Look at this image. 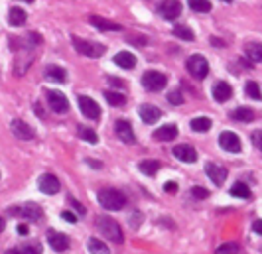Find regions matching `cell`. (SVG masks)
<instances>
[{"mask_svg":"<svg viewBox=\"0 0 262 254\" xmlns=\"http://www.w3.org/2000/svg\"><path fill=\"white\" fill-rule=\"evenodd\" d=\"M97 197H99V203L103 205L106 211H120L126 205V195L116 189H101Z\"/></svg>","mask_w":262,"mask_h":254,"instance_id":"cell-1","label":"cell"},{"mask_svg":"<svg viewBox=\"0 0 262 254\" xmlns=\"http://www.w3.org/2000/svg\"><path fill=\"white\" fill-rule=\"evenodd\" d=\"M97 229L99 233H103V237L114 241V243H122L124 237H122V229L118 227V223L110 217H99L97 219Z\"/></svg>","mask_w":262,"mask_h":254,"instance_id":"cell-2","label":"cell"},{"mask_svg":"<svg viewBox=\"0 0 262 254\" xmlns=\"http://www.w3.org/2000/svg\"><path fill=\"white\" fill-rule=\"evenodd\" d=\"M71 42H73V48L77 53L81 55H87V57H101L105 55L106 48L103 44H97V42H87V40H81L77 36H71Z\"/></svg>","mask_w":262,"mask_h":254,"instance_id":"cell-3","label":"cell"},{"mask_svg":"<svg viewBox=\"0 0 262 254\" xmlns=\"http://www.w3.org/2000/svg\"><path fill=\"white\" fill-rule=\"evenodd\" d=\"M187 71L191 73V77H195L197 81H201V79H205L207 73H209V63H207V59H205L203 55L195 53V55H191V57L187 59Z\"/></svg>","mask_w":262,"mask_h":254,"instance_id":"cell-4","label":"cell"},{"mask_svg":"<svg viewBox=\"0 0 262 254\" xmlns=\"http://www.w3.org/2000/svg\"><path fill=\"white\" fill-rule=\"evenodd\" d=\"M166 83H168V79L160 71H146L142 75V85H144L146 91H154V93L156 91H162L166 87Z\"/></svg>","mask_w":262,"mask_h":254,"instance_id":"cell-5","label":"cell"},{"mask_svg":"<svg viewBox=\"0 0 262 254\" xmlns=\"http://www.w3.org/2000/svg\"><path fill=\"white\" fill-rule=\"evenodd\" d=\"M219 146L225 150V152H231V154H237L241 152V138L235 134V132H231V130H225V132H221V136H219Z\"/></svg>","mask_w":262,"mask_h":254,"instance_id":"cell-6","label":"cell"},{"mask_svg":"<svg viewBox=\"0 0 262 254\" xmlns=\"http://www.w3.org/2000/svg\"><path fill=\"white\" fill-rule=\"evenodd\" d=\"M46 97H48V102L52 106V110H55L57 114H65L69 110V101L63 93L59 91H46Z\"/></svg>","mask_w":262,"mask_h":254,"instance_id":"cell-7","label":"cell"},{"mask_svg":"<svg viewBox=\"0 0 262 254\" xmlns=\"http://www.w3.org/2000/svg\"><path fill=\"white\" fill-rule=\"evenodd\" d=\"M79 108H81V112H83L87 118H91V120H97V118L101 116V106H99V102L95 101V99H91V97L81 95V97H79Z\"/></svg>","mask_w":262,"mask_h":254,"instance_id":"cell-8","label":"cell"},{"mask_svg":"<svg viewBox=\"0 0 262 254\" xmlns=\"http://www.w3.org/2000/svg\"><path fill=\"white\" fill-rule=\"evenodd\" d=\"M158 12L164 20H175L177 16H181V4L177 0H164L158 6Z\"/></svg>","mask_w":262,"mask_h":254,"instance_id":"cell-9","label":"cell"},{"mask_svg":"<svg viewBox=\"0 0 262 254\" xmlns=\"http://www.w3.org/2000/svg\"><path fill=\"white\" fill-rule=\"evenodd\" d=\"M10 213H12V215H20L22 219H28V221H38V219L44 215L42 207L36 203H26V205H22L20 209H12Z\"/></svg>","mask_w":262,"mask_h":254,"instance_id":"cell-10","label":"cell"},{"mask_svg":"<svg viewBox=\"0 0 262 254\" xmlns=\"http://www.w3.org/2000/svg\"><path fill=\"white\" fill-rule=\"evenodd\" d=\"M114 130H116V136H118L124 144H134V142H136V136H134L132 124H130L128 120H116Z\"/></svg>","mask_w":262,"mask_h":254,"instance_id":"cell-11","label":"cell"},{"mask_svg":"<svg viewBox=\"0 0 262 254\" xmlns=\"http://www.w3.org/2000/svg\"><path fill=\"white\" fill-rule=\"evenodd\" d=\"M38 187L44 195H55L59 191V181L57 177L52 175V173H44L40 179H38Z\"/></svg>","mask_w":262,"mask_h":254,"instance_id":"cell-12","label":"cell"},{"mask_svg":"<svg viewBox=\"0 0 262 254\" xmlns=\"http://www.w3.org/2000/svg\"><path fill=\"white\" fill-rule=\"evenodd\" d=\"M48 243L55 253H65L69 249V239L63 235V233H55V231H50L48 233Z\"/></svg>","mask_w":262,"mask_h":254,"instance_id":"cell-13","label":"cell"},{"mask_svg":"<svg viewBox=\"0 0 262 254\" xmlns=\"http://www.w3.org/2000/svg\"><path fill=\"white\" fill-rule=\"evenodd\" d=\"M12 132L20 138V140H32L34 136H36V132H34V128L28 124V122H24V120H14L12 122Z\"/></svg>","mask_w":262,"mask_h":254,"instance_id":"cell-14","label":"cell"},{"mask_svg":"<svg viewBox=\"0 0 262 254\" xmlns=\"http://www.w3.org/2000/svg\"><path fill=\"white\" fill-rule=\"evenodd\" d=\"M174 156H175L177 160L185 162V164H193V162L197 160L195 148L189 146V144H179V146H175V148H174Z\"/></svg>","mask_w":262,"mask_h":254,"instance_id":"cell-15","label":"cell"},{"mask_svg":"<svg viewBox=\"0 0 262 254\" xmlns=\"http://www.w3.org/2000/svg\"><path fill=\"white\" fill-rule=\"evenodd\" d=\"M205 171H207V175H209V179L219 187V185H223L225 183V179H227V169L225 168H221V166H217V164H207L205 166Z\"/></svg>","mask_w":262,"mask_h":254,"instance_id":"cell-16","label":"cell"},{"mask_svg":"<svg viewBox=\"0 0 262 254\" xmlns=\"http://www.w3.org/2000/svg\"><path fill=\"white\" fill-rule=\"evenodd\" d=\"M233 97V87L229 85V83H225V81H219V83H215V87H213V99L217 102H225L229 101Z\"/></svg>","mask_w":262,"mask_h":254,"instance_id":"cell-17","label":"cell"},{"mask_svg":"<svg viewBox=\"0 0 262 254\" xmlns=\"http://www.w3.org/2000/svg\"><path fill=\"white\" fill-rule=\"evenodd\" d=\"M138 114H140V118L146 124H152V122H156L158 118L162 116V110L158 106H154V104H142L140 110H138Z\"/></svg>","mask_w":262,"mask_h":254,"instance_id":"cell-18","label":"cell"},{"mask_svg":"<svg viewBox=\"0 0 262 254\" xmlns=\"http://www.w3.org/2000/svg\"><path fill=\"white\" fill-rule=\"evenodd\" d=\"M154 138H156V140H162V142L175 140V138H177V126H175V124L160 126L158 130H154Z\"/></svg>","mask_w":262,"mask_h":254,"instance_id":"cell-19","label":"cell"},{"mask_svg":"<svg viewBox=\"0 0 262 254\" xmlns=\"http://www.w3.org/2000/svg\"><path fill=\"white\" fill-rule=\"evenodd\" d=\"M114 63L122 69H134L136 67V55L130 51H118L114 55Z\"/></svg>","mask_w":262,"mask_h":254,"instance_id":"cell-20","label":"cell"},{"mask_svg":"<svg viewBox=\"0 0 262 254\" xmlns=\"http://www.w3.org/2000/svg\"><path fill=\"white\" fill-rule=\"evenodd\" d=\"M89 22H91L93 26H97L99 30H105V32H118V30H122L120 24L110 22V20H105V18H101V16H91Z\"/></svg>","mask_w":262,"mask_h":254,"instance_id":"cell-21","label":"cell"},{"mask_svg":"<svg viewBox=\"0 0 262 254\" xmlns=\"http://www.w3.org/2000/svg\"><path fill=\"white\" fill-rule=\"evenodd\" d=\"M26 20H28V14L22 10V8H18V6H14V8H10V12H8V22H10V26H24L26 24Z\"/></svg>","mask_w":262,"mask_h":254,"instance_id":"cell-22","label":"cell"},{"mask_svg":"<svg viewBox=\"0 0 262 254\" xmlns=\"http://www.w3.org/2000/svg\"><path fill=\"white\" fill-rule=\"evenodd\" d=\"M46 79H50L53 83H65V81H67V73H65V69L59 67V65H50V67L46 69Z\"/></svg>","mask_w":262,"mask_h":254,"instance_id":"cell-23","label":"cell"},{"mask_svg":"<svg viewBox=\"0 0 262 254\" xmlns=\"http://www.w3.org/2000/svg\"><path fill=\"white\" fill-rule=\"evenodd\" d=\"M233 118L241 120V122H251L255 118V110L249 106H239L237 110H233Z\"/></svg>","mask_w":262,"mask_h":254,"instance_id":"cell-24","label":"cell"},{"mask_svg":"<svg viewBox=\"0 0 262 254\" xmlns=\"http://www.w3.org/2000/svg\"><path fill=\"white\" fill-rule=\"evenodd\" d=\"M140 171L144 173V175H150V177H154L158 173V169H160V162L156 160H144V162H140Z\"/></svg>","mask_w":262,"mask_h":254,"instance_id":"cell-25","label":"cell"},{"mask_svg":"<svg viewBox=\"0 0 262 254\" xmlns=\"http://www.w3.org/2000/svg\"><path fill=\"white\" fill-rule=\"evenodd\" d=\"M231 195H233V197H239V199H249V197H251L249 185H245L243 181L233 183V187H231Z\"/></svg>","mask_w":262,"mask_h":254,"instance_id":"cell-26","label":"cell"},{"mask_svg":"<svg viewBox=\"0 0 262 254\" xmlns=\"http://www.w3.org/2000/svg\"><path fill=\"white\" fill-rule=\"evenodd\" d=\"M211 126H213V122H211L207 116H199V118H193L191 120V130L193 132H207Z\"/></svg>","mask_w":262,"mask_h":254,"instance_id":"cell-27","label":"cell"},{"mask_svg":"<svg viewBox=\"0 0 262 254\" xmlns=\"http://www.w3.org/2000/svg\"><path fill=\"white\" fill-rule=\"evenodd\" d=\"M89 253L91 254H110V251H108V247H106L103 241L91 239V241H89Z\"/></svg>","mask_w":262,"mask_h":254,"instance_id":"cell-28","label":"cell"},{"mask_svg":"<svg viewBox=\"0 0 262 254\" xmlns=\"http://www.w3.org/2000/svg\"><path fill=\"white\" fill-rule=\"evenodd\" d=\"M174 36H175V38H181V40H185V42H193V40H195V34H193L187 26H175V28H174Z\"/></svg>","mask_w":262,"mask_h":254,"instance_id":"cell-29","label":"cell"},{"mask_svg":"<svg viewBox=\"0 0 262 254\" xmlns=\"http://www.w3.org/2000/svg\"><path fill=\"white\" fill-rule=\"evenodd\" d=\"M79 136H81L85 142H89V144H97V142H99L97 132L91 130V128H87V126H79Z\"/></svg>","mask_w":262,"mask_h":254,"instance_id":"cell-30","label":"cell"},{"mask_svg":"<svg viewBox=\"0 0 262 254\" xmlns=\"http://www.w3.org/2000/svg\"><path fill=\"white\" fill-rule=\"evenodd\" d=\"M189 8H191L193 12L207 14V12H211V2L209 0H189Z\"/></svg>","mask_w":262,"mask_h":254,"instance_id":"cell-31","label":"cell"},{"mask_svg":"<svg viewBox=\"0 0 262 254\" xmlns=\"http://www.w3.org/2000/svg\"><path fill=\"white\" fill-rule=\"evenodd\" d=\"M245 51H247L251 63H261L262 53H261V46H259V44H251V46H247V50Z\"/></svg>","mask_w":262,"mask_h":254,"instance_id":"cell-32","label":"cell"},{"mask_svg":"<svg viewBox=\"0 0 262 254\" xmlns=\"http://www.w3.org/2000/svg\"><path fill=\"white\" fill-rule=\"evenodd\" d=\"M105 99L112 106H122L124 102H126V99H124V95H120V93H114V91H106L105 93Z\"/></svg>","mask_w":262,"mask_h":254,"instance_id":"cell-33","label":"cell"},{"mask_svg":"<svg viewBox=\"0 0 262 254\" xmlns=\"http://www.w3.org/2000/svg\"><path fill=\"white\" fill-rule=\"evenodd\" d=\"M245 89H247V95H249L251 99H255V101H261V89H259L257 81H249V83L245 85Z\"/></svg>","mask_w":262,"mask_h":254,"instance_id":"cell-34","label":"cell"},{"mask_svg":"<svg viewBox=\"0 0 262 254\" xmlns=\"http://www.w3.org/2000/svg\"><path fill=\"white\" fill-rule=\"evenodd\" d=\"M239 253V245L237 243H225V245H221L215 254H237Z\"/></svg>","mask_w":262,"mask_h":254,"instance_id":"cell-35","label":"cell"},{"mask_svg":"<svg viewBox=\"0 0 262 254\" xmlns=\"http://www.w3.org/2000/svg\"><path fill=\"white\" fill-rule=\"evenodd\" d=\"M20 254H42V247L40 245H26L22 249H18Z\"/></svg>","mask_w":262,"mask_h":254,"instance_id":"cell-36","label":"cell"},{"mask_svg":"<svg viewBox=\"0 0 262 254\" xmlns=\"http://www.w3.org/2000/svg\"><path fill=\"white\" fill-rule=\"evenodd\" d=\"M191 193H193V197H197V199H207V197H209V191H207L205 187H197V185L191 189Z\"/></svg>","mask_w":262,"mask_h":254,"instance_id":"cell-37","label":"cell"},{"mask_svg":"<svg viewBox=\"0 0 262 254\" xmlns=\"http://www.w3.org/2000/svg\"><path fill=\"white\" fill-rule=\"evenodd\" d=\"M168 101L172 102V104H181V102H183V97H181L179 91H172V93L168 95Z\"/></svg>","mask_w":262,"mask_h":254,"instance_id":"cell-38","label":"cell"},{"mask_svg":"<svg viewBox=\"0 0 262 254\" xmlns=\"http://www.w3.org/2000/svg\"><path fill=\"white\" fill-rule=\"evenodd\" d=\"M164 191L175 193V191H177V183H175V181H166V183H164Z\"/></svg>","mask_w":262,"mask_h":254,"instance_id":"cell-39","label":"cell"},{"mask_svg":"<svg viewBox=\"0 0 262 254\" xmlns=\"http://www.w3.org/2000/svg\"><path fill=\"white\" fill-rule=\"evenodd\" d=\"M69 203L73 205V209H75V211H77L79 215H85V207H83V205L79 203L77 199H71V197H69Z\"/></svg>","mask_w":262,"mask_h":254,"instance_id":"cell-40","label":"cell"},{"mask_svg":"<svg viewBox=\"0 0 262 254\" xmlns=\"http://www.w3.org/2000/svg\"><path fill=\"white\" fill-rule=\"evenodd\" d=\"M61 217H63L67 223H71V225H73V223H77V217H75L71 211H63V213H61Z\"/></svg>","mask_w":262,"mask_h":254,"instance_id":"cell-41","label":"cell"},{"mask_svg":"<svg viewBox=\"0 0 262 254\" xmlns=\"http://www.w3.org/2000/svg\"><path fill=\"white\" fill-rule=\"evenodd\" d=\"M253 144H255L257 148H261V130H257V132L253 134Z\"/></svg>","mask_w":262,"mask_h":254,"instance_id":"cell-42","label":"cell"},{"mask_svg":"<svg viewBox=\"0 0 262 254\" xmlns=\"http://www.w3.org/2000/svg\"><path fill=\"white\" fill-rule=\"evenodd\" d=\"M128 42L130 44H142L144 46L146 44V38H128Z\"/></svg>","mask_w":262,"mask_h":254,"instance_id":"cell-43","label":"cell"},{"mask_svg":"<svg viewBox=\"0 0 262 254\" xmlns=\"http://www.w3.org/2000/svg\"><path fill=\"white\" fill-rule=\"evenodd\" d=\"M253 229H255V233H257V235H261V233H262V223H261V221H255Z\"/></svg>","mask_w":262,"mask_h":254,"instance_id":"cell-44","label":"cell"},{"mask_svg":"<svg viewBox=\"0 0 262 254\" xmlns=\"http://www.w3.org/2000/svg\"><path fill=\"white\" fill-rule=\"evenodd\" d=\"M211 44H213V46H219V48H225V42H221V40H217V38H211Z\"/></svg>","mask_w":262,"mask_h":254,"instance_id":"cell-45","label":"cell"},{"mask_svg":"<svg viewBox=\"0 0 262 254\" xmlns=\"http://www.w3.org/2000/svg\"><path fill=\"white\" fill-rule=\"evenodd\" d=\"M28 231H30V229H28L26 225H18V233H20V235H28Z\"/></svg>","mask_w":262,"mask_h":254,"instance_id":"cell-46","label":"cell"},{"mask_svg":"<svg viewBox=\"0 0 262 254\" xmlns=\"http://www.w3.org/2000/svg\"><path fill=\"white\" fill-rule=\"evenodd\" d=\"M36 114H38V116H44V110H42L40 104H36Z\"/></svg>","mask_w":262,"mask_h":254,"instance_id":"cell-47","label":"cell"},{"mask_svg":"<svg viewBox=\"0 0 262 254\" xmlns=\"http://www.w3.org/2000/svg\"><path fill=\"white\" fill-rule=\"evenodd\" d=\"M87 162H89V166H93V168H101V164L95 162V160H87Z\"/></svg>","mask_w":262,"mask_h":254,"instance_id":"cell-48","label":"cell"},{"mask_svg":"<svg viewBox=\"0 0 262 254\" xmlns=\"http://www.w3.org/2000/svg\"><path fill=\"white\" fill-rule=\"evenodd\" d=\"M4 229H6V221H4V219H2V217H0V233H2V231H4Z\"/></svg>","mask_w":262,"mask_h":254,"instance_id":"cell-49","label":"cell"},{"mask_svg":"<svg viewBox=\"0 0 262 254\" xmlns=\"http://www.w3.org/2000/svg\"><path fill=\"white\" fill-rule=\"evenodd\" d=\"M6 254H20V253H18V249H12V251H6Z\"/></svg>","mask_w":262,"mask_h":254,"instance_id":"cell-50","label":"cell"},{"mask_svg":"<svg viewBox=\"0 0 262 254\" xmlns=\"http://www.w3.org/2000/svg\"><path fill=\"white\" fill-rule=\"evenodd\" d=\"M22 2H28V4H34V0H22Z\"/></svg>","mask_w":262,"mask_h":254,"instance_id":"cell-51","label":"cell"},{"mask_svg":"<svg viewBox=\"0 0 262 254\" xmlns=\"http://www.w3.org/2000/svg\"><path fill=\"white\" fill-rule=\"evenodd\" d=\"M223 2H233V0H223Z\"/></svg>","mask_w":262,"mask_h":254,"instance_id":"cell-52","label":"cell"}]
</instances>
